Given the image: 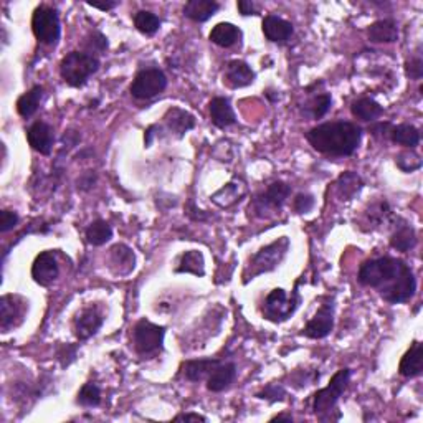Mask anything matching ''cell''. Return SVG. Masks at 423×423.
<instances>
[{"label": "cell", "instance_id": "d6a6232c", "mask_svg": "<svg viewBox=\"0 0 423 423\" xmlns=\"http://www.w3.org/2000/svg\"><path fill=\"white\" fill-rule=\"evenodd\" d=\"M417 245V233L410 225H402L394 232L390 237V247L397 250V252H410L412 248H415Z\"/></svg>", "mask_w": 423, "mask_h": 423}, {"label": "cell", "instance_id": "ffe728a7", "mask_svg": "<svg viewBox=\"0 0 423 423\" xmlns=\"http://www.w3.org/2000/svg\"><path fill=\"white\" fill-rule=\"evenodd\" d=\"M237 379V365L235 362H220L207 377V389L210 392H223Z\"/></svg>", "mask_w": 423, "mask_h": 423}, {"label": "cell", "instance_id": "b9f144b4", "mask_svg": "<svg viewBox=\"0 0 423 423\" xmlns=\"http://www.w3.org/2000/svg\"><path fill=\"white\" fill-rule=\"evenodd\" d=\"M86 46L90 51L108 50V39L101 32H93L86 40Z\"/></svg>", "mask_w": 423, "mask_h": 423}, {"label": "cell", "instance_id": "83f0119b", "mask_svg": "<svg viewBox=\"0 0 423 423\" xmlns=\"http://www.w3.org/2000/svg\"><path fill=\"white\" fill-rule=\"evenodd\" d=\"M44 96H45L44 86L40 85L34 86L32 90L24 93V95L17 99V113L25 119L32 118L34 114L39 111L40 104L44 101Z\"/></svg>", "mask_w": 423, "mask_h": 423}, {"label": "cell", "instance_id": "7a4b0ae2", "mask_svg": "<svg viewBox=\"0 0 423 423\" xmlns=\"http://www.w3.org/2000/svg\"><path fill=\"white\" fill-rule=\"evenodd\" d=\"M306 139L317 153L344 158V156H352L357 151L362 139V129L349 121L322 123L307 131Z\"/></svg>", "mask_w": 423, "mask_h": 423}, {"label": "cell", "instance_id": "836d02e7", "mask_svg": "<svg viewBox=\"0 0 423 423\" xmlns=\"http://www.w3.org/2000/svg\"><path fill=\"white\" fill-rule=\"evenodd\" d=\"M332 104V96L329 93H322V95H317L315 98H311L310 101L305 104V116L311 118V119H321L325 118L329 109H331Z\"/></svg>", "mask_w": 423, "mask_h": 423}, {"label": "cell", "instance_id": "277c9868", "mask_svg": "<svg viewBox=\"0 0 423 423\" xmlns=\"http://www.w3.org/2000/svg\"><path fill=\"white\" fill-rule=\"evenodd\" d=\"M351 369H341L332 375L327 387L316 392L312 400V410L321 420L331 419V412L336 410V405L341 395L346 392L349 382H351Z\"/></svg>", "mask_w": 423, "mask_h": 423}, {"label": "cell", "instance_id": "d4e9b609", "mask_svg": "<svg viewBox=\"0 0 423 423\" xmlns=\"http://www.w3.org/2000/svg\"><path fill=\"white\" fill-rule=\"evenodd\" d=\"M208 39L212 44L222 46V49H230V46L237 45L242 39V30L230 22H220L210 30Z\"/></svg>", "mask_w": 423, "mask_h": 423}, {"label": "cell", "instance_id": "6da1fadb", "mask_svg": "<svg viewBox=\"0 0 423 423\" xmlns=\"http://www.w3.org/2000/svg\"><path fill=\"white\" fill-rule=\"evenodd\" d=\"M357 280L362 286L377 290L380 297L390 305L410 301L417 291V280L410 266L392 257L364 261Z\"/></svg>", "mask_w": 423, "mask_h": 423}, {"label": "cell", "instance_id": "c3c4849f", "mask_svg": "<svg viewBox=\"0 0 423 423\" xmlns=\"http://www.w3.org/2000/svg\"><path fill=\"white\" fill-rule=\"evenodd\" d=\"M88 5L93 9H99L103 12H108V10H113L114 7H118L119 2H106V4H99V2H88Z\"/></svg>", "mask_w": 423, "mask_h": 423}, {"label": "cell", "instance_id": "5b68a950", "mask_svg": "<svg viewBox=\"0 0 423 423\" xmlns=\"http://www.w3.org/2000/svg\"><path fill=\"white\" fill-rule=\"evenodd\" d=\"M290 250V238L281 237L276 242L266 245L260 250L257 255H253L252 261H250L248 268L245 270V283H248L250 280L257 278V276L273 271L280 266L281 261L285 260L286 253Z\"/></svg>", "mask_w": 423, "mask_h": 423}, {"label": "cell", "instance_id": "7c38bea8", "mask_svg": "<svg viewBox=\"0 0 423 423\" xmlns=\"http://www.w3.org/2000/svg\"><path fill=\"white\" fill-rule=\"evenodd\" d=\"M334 329V301L329 300L322 305L315 316L307 321L302 334L310 339H325Z\"/></svg>", "mask_w": 423, "mask_h": 423}, {"label": "cell", "instance_id": "44dd1931", "mask_svg": "<svg viewBox=\"0 0 423 423\" xmlns=\"http://www.w3.org/2000/svg\"><path fill=\"white\" fill-rule=\"evenodd\" d=\"M208 113H210L212 123L220 129H225L237 123V116H235V111L232 104H230L228 98H223V96L213 98L210 104H208Z\"/></svg>", "mask_w": 423, "mask_h": 423}, {"label": "cell", "instance_id": "f546056e", "mask_svg": "<svg viewBox=\"0 0 423 423\" xmlns=\"http://www.w3.org/2000/svg\"><path fill=\"white\" fill-rule=\"evenodd\" d=\"M337 197L341 200H352L354 195L359 194V190L362 189V179L356 174V172L347 170L344 174L339 175L336 182Z\"/></svg>", "mask_w": 423, "mask_h": 423}, {"label": "cell", "instance_id": "2e32d148", "mask_svg": "<svg viewBox=\"0 0 423 423\" xmlns=\"http://www.w3.org/2000/svg\"><path fill=\"white\" fill-rule=\"evenodd\" d=\"M263 34L266 40L273 41V44H285L295 34V27L293 24L278 15H266L263 19Z\"/></svg>", "mask_w": 423, "mask_h": 423}, {"label": "cell", "instance_id": "30bf717a", "mask_svg": "<svg viewBox=\"0 0 423 423\" xmlns=\"http://www.w3.org/2000/svg\"><path fill=\"white\" fill-rule=\"evenodd\" d=\"M167 88V76L159 68H146L134 76L129 91L136 99H153Z\"/></svg>", "mask_w": 423, "mask_h": 423}, {"label": "cell", "instance_id": "1f68e13d", "mask_svg": "<svg viewBox=\"0 0 423 423\" xmlns=\"http://www.w3.org/2000/svg\"><path fill=\"white\" fill-rule=\"evenodd\" d=\"M111 238L113 227L106 220H103V218L91 222L86 228V242L93 245V247H101V245L108 243Z\"/></svg>", "mask_w": 423, "mask_h": 423}, {"label": "cell", "instance_id": "d6986e66", "mask_svg": "<svg viewBox=\"0 0 423 423\" xmlns=\"http://www.w3.org/2000/svg\"><path fill=\"white\" fill-rule=\"evenodd\" d=\"M109 266H111L114 275H129L136 266V257L133 250L123 243L114 245V247L109 250Z\"/></svg>", "mask_w": 423, "mask_h": 423}, {"label": "cell", "instance_id": "e0dca14e", "mask_svg": "<svg viewBox=\"0 0 423 423\" xmlns=\"http://www.w3.org/2000/svg\"><path fill=\"white\" fill-rule=\"evenodd\" d=\"M164 124L169 133L175 134L177 138H182L189 133L190 129L195 128V118L185 109L180 108H169L164 114Z\"/></svg>", "mask_w": 423, "mask_h": 423}, {"label": "cell", "instance_id": "52a82bcc", "mask_svg": "<svg viewBox=\"0 0 423 423\" xmlns=\"http://www.w3.org/2000/svg\"><path fill=\"white\" fill-rule=\"evenodd\" d=\"M165 327L158 326L148 320H141L133 329V344L136 352L143 357L156 356L163 351Z\"/></svg>", "mask_w": 423, "mask_h": 423}, {"label": "cell", "instance_id": "d590c367", "mask_svg": "<svg viewBox=\"0 0 423 423\" xmlns=\"http://www.w3.org/2000/svg\"><path fill=\"white\" fill-rule=\"evenodd\" d=\"M134 27L144 35H154L160 29V19L149 10H139L134 15Z\"/></svg>", "mask_w": 423, "mask_h": 423}, {"label": "cell", "instance_id": "ac0fdd59", "mask_svg": "<svg viewBox=\"0 0 423 423\" xmlns=\"http://www.w3.org/2000/svg\"><path fill=\"white\" fill-rule=\"evenodd\" d=\"M227 85L233 90L237 88L250 86L255 81V71L250 68L248 63L242 60H232L225 66V75H223Z\"/></svg>", "mask_w": 423, "mask_h": 423}, {"label": "cell", "instance_id": "7dc6e473", "mask_svg": "<svg viewBox=\"0 0 423 423\" xmlns=\"http://www.w3.org/2000/svg\"><path fill=\"white\" fill-rule=\"evenodd\" d=\"M175 422H207L205 417L198 415V414H179L177 417H174Z\"/></svg>", "mask_w": 423, "mask_h": 423}, {"label": "cell", "instance_id": "ba28073f", "mask_svg": "<svg viewBox=\"0 0 423 423\" xmlns=\"http://www.w3.org/2000/svg\"><path fill=\"white\" fill-rule=\"evenodd\" d=\"M290 195L291 187L286 182H273L263 192L255 195L250 208H252L258 218H268L283 208Z\"/></svg>", "mask_w": 423, "mask_h": 423}, {"label": "cell", "instance_id": "60d3db41", "mask_svg": "<svg viewBox=\"0 0 423 423\" xmlns=\"http://www.w3.org/2000/svg\"><path fill=\"white\" fill-rule=\"evenodd\" d=\"M293 207L297 213L311 212L312 207H315V197L311 194H297L293 202Z\"/></svg>", "mask_w": 423, "mask_h": 423}, {"label": "cell", "instance_id": "cb8c5ba5", "mask_svg": "<svg viewBox=\"0 0 423 423\" xmlns=\"http://www.w3.org/2000/svg\"><path fill=\"white\" fill-rule=\"evenodd\" d=\"M218 9H220V4L213 2V0H189L184 5V15L197 24H202L212 19L218 12Z\"/></svg>", "mask_w": 423, "mask_h": 423}, {"label": "cell", "instance_id": "7bdbcfd3", "mask_svg": "<svg viewBox=\"0 0 423 423\" xmlns=\"http://www.w3.org/2000/svg\"><path fill=\"white\" fill-rule=\"evenodd\" d=\"M407 75L410 76V80H422L423 76V61L420 56H415L410 61H407L405 65Z\"/></svg>", "mask_w": 423, "mask_h": 423}, {"label": "cell", "instance_id": "8fae6325", "mask_svg": "<svg viewBox=\"0 0 423 423\" xmlns=\"http://www.w3.org/2000/svg\"><path fill=\"white\" fill-rule=\"evenodd\" d=\"M0 310H2V315H0V329H2V332H9L25 320L27 302L19 296L5 295L0 300Z\"/></svg>", "mask_w": 423, "mask_h": 423}, {"label": "cell", "instance_id": "603a6c76", "mask_svg": "<svg viewBox=\"0 0 423 423\" xmlns=\"http://www.w3.org/2000/svg\"><path fill=\"white\" fill-rule=\"evenodd\" d=\"M220 359H197V360H187L182 364V374L190 382H200L207 379L213 369L220 364Z\"/></svg>", "mask_w": 423, "mask_h": 423}, {"label": "cell", "instance_id": "ee69618b", "mask_svg": "<svg viewBox=\"0 0 423 423\" xmlns=\"http://www.w3.org/2000/svg\"><path fill=\"white\" fill-rule=\"evenodd\" d=\"M76 351L78 347L76 346H70V344H65V346H61L58 349V360L61 364V367H68L73 360L76 359Z\"/></svg>", "mask_w": 423, "mask_h": 423}, {"label": "cell", "instance_id": "f6af8a7d", "mask_svg": "<svg viewBox=\"0 0 423 423\" xmlns=\"http://www.w3.org/2000/svg\"><path fill=\"white\" fill-rule=\"evenodd\" d=\"M96 182V175L93 174V172H90V174H85L83 177H80L78 179V189L81 190H90L93 185H95Z\"/></svg>", "mask_w": 423, "mask_h": 423}, {"label": "cell", "instance_id": "ab89813d", "mask_svg": "<svg viewBox=\"0 0 423 423\" xmlns=\"http://www.w3.org/2000/svg\"><path fill=\"white\" fill-rule=\"evenodd\" d=\"M19 220L20 217L17 215V212L2 210V213H0V232L7 233L10 230H14L19 225Z\"/></svg>", "mask_w": 423, "mask_h": 423}, {"label": "cell", "instance_id": "8992f818", "mask_svg": "<svg viewBox=\"0 0 423 423\" xmlns=\"http://www.w3.org/2000/svg\"><path fill=\"white\" fill-rule=\"evenodd\" d=\"M301 305V296L297 288L293 290L291 297L286 295L285 290L276 288L266 296L263 302V316L271 322H285L295 315Z\"/></svg>", "mask_w": 423, "mask_h": 423}, {"label": "cell", "instance_id": "4316f807", "mask_svg": "<svg viewBox=\"0 0 423 423\" xmlns=\"http://www.w3.org/2000/svg\"><path fill=\"white\" fill-rule=\"evenodd\" d=\"M387 138L392 143L414 149L420 143V131L415 126H412V124H399V126L390 124Z\"/></svg>", "mask_w": 423, "mask_h": 423}, {"label": "cell", "instance_id": "9c48e42d", "mask_svg": "<svg viewBox=\"0 0 423 423\" xmlns=\"http://www.w3.org/2000/svg\"><path fill=\"white\" fill-rule=\"evenodd\" d=\"M32 30L35 39L44 45H55L60 40L61 27H60V17L55 9L40 5L35 9L32 17Z\"/></svg>", "mask_w": 423, "mask_h": 423}, {"label": "cell", "instance_id": "bcb514c9", "mask_svg": "<svg viewBox=\"0 0 423 423\" xmlns=\"http://www.w3.org/2000/svg\"><path fill=\"white\" fill-rule=\"evenodd\" d=\"M237 7L243 17H247V15H257V7H255V4L250 2V0H240Z\"/></svg>", "mask_w": 423, "mask_h": 423}, {"label": "cell", "instance_id": "3957f363", "mask_svg": "<svg viewBox=\"0 0 423 423\" xmlns=\"http://www.w3.org/2000/svg\"><path fill=\"white\" fill-rule=\"evenodd\" d=\"M99 70V60L86 51H70L60 63V75L66 85L80 88Z\"/></svg>", "mask_w": 423, "mask_h": 423}, {"label": "cell", "instance_id": "484cf974", "mask_svg": "<svg viewBox=\"0 0 423 423\" xmlns=\"http://www.w3.org/2000/svg\"><path fill=\"white\" fill-rule=\"evenodd\" d=\"M367 35L374 44H394L399 40V27L390 19L377 20L367 29Z\"/></svg>", "mask_w": 423, "mask_h": 423}, {"label": "cell", "instance_id": "8d00e7d4", "mask_svg": "<svg viewBox=\"0 0 423 423\" xmlns=\"http://www.w3.org/2000/svg\"><path fill=\"white\" fill-rule=\"evenodd\" d=\"M76 404L86 409H93L101 404V389L96 382H86L76 395Z\"/></svg>", "mask_w": 423, "mask_h": 423}, {"label": "cell", "instance_id": "5bb4252c", "mask_svg": "<svg viewBox=\"0 0 423 423\" xmlns=\"http://www.w3.org/2000/svg\"><path fill=\"white\" fill-rule=\"evenodd\" d=\"M27 141L30 148L36 151V153H40L41 156H50L55 143L53 129H51L49 123L36 121L27 131Z\"/></svg>", "mask_w": 423, "mask_h": 423}, {"label": "cell", "instance_id": "681fc988", "mask_svg": "<svg viewBox=\"0 0 423 423\" xmlns=\"http://www.w3.org/2000/svg\"><path fill=\"white\" fill-rule=\"evenodd\" d=\"M281 420H285V422H293V417L281 414V415H276V417H273V419H271V422H281Z\"/></svg>", "mask_w": 423, "mask_h": 423}, {"label": "cell", "instance_id": "f35d334b", "mask_svg": "<svg viewBox=\"0 0 423 423\" xmlns=\"http://www.w3.org/2000/svg\"><path fill=\"white\" fill-rule=\"evenodd\" d=\"M257 397H258V399H261V400H268L270 404H275V402L285 400L286 390L283 387H281V385L270 384V385H266V387L263 390L258 392Z\"/></svg>", "mask_w": 423, "mask_h": 423}, {"label": "cell", "instance_id": "74e56055", "mask_svg": "<svg viewBox=\"0 0 423 423\" xmlns=\"http://www.w3.org/2000/svg\"><path fill=\"white\" fill-rule=\"evenodd\" d=\"M395 164L402 172H414L422 167V159L415 151H404L395 158Z\"/></svg>", "mask_w": 423, "mask_h": 423}, {"label": "cell", "instance_id": "e575fe53", "mask_svg": "<svg viewBox=\"0 0 423 423\" xmlns=\"http://www.w3.org/2000/svg\"><path fill=\"white\" fill-rule=\"evenodd\" d=\"M243 195V190H240V185L237 182H228L227 185H223L220 190H217L215 194L212 195V202L217 203L218 207H232L233 203L240 200V197Z\"/></svg>", "mask_w": 423, "mask_h": 423}, {"label": "cell", "instance_id": "f1b7e54d", "mask_svg": "<svg viewBox=\"0 0 423 423\" xmlns=\"http://www.w3.org/2000/svg\"><path fill=\"white\" fill-rule=\"evenodd\" d=\"M351 113L354 118L360 119V121L370 123L382 116L384 106H380V104L372 98H360L352 103Z\"/></svg>", "mask_w": 423, "mask_h": 423}, {"label": "cell", "instance_id": "9a60e30c", "mask_svg": "<svg viewBox=\"0 0 423 423\" xmlns=\"http://www.w3.org/2000/svg\"><path fill=\"white\" fill-rule=\"evenodd\" d=\"M104 317L96 307H86L75 320V336L80 341H88L101 329Z\"/></svg>", "mask_w": 423, "mask_h": 423}, {"label": "cell", "instance_id": "4dcf8cb0", "mask_svg": "<svg viewBox=\"0 0 423 423\" xmlns=\"http://www.w3.org/2000/svg\"><path fill=\"white\" fill-rule=\"evenodd\" d=\"M175 271L177 273H192L195 276L205 275V260H203L202 252H198V250L185 252L180 257L179 266H177Z\"/></svg>", "mask_w": 423, "mask_h": 423}, {"label": "cell", "instance_id": "7402d4cb", "mask_svg": "<svg viewBox=\"0 0 423 423\" xmlns=\"http://www.w3.org/2000/svg\"><path fill=\"white\" fill-rule=\"evenodd\" d=\"M423 370V346L420 341H414L409 351L404 354V357L400 360L399 372L407 379L417 377Z\"/></svg>", "mask_w": 423, "mask_h": 423}, {"label": "cell", "instance_id": "4fadbf2b", "mask_svg": "<svg viewBox=\"0 0 423 423\" xmlns=\"http://www.w3.org/2000/svg\"><path fill=\"white\" fill-rule=\"evenodd\" d=\"M60 275V266L56 263L55 255L51 252H41L32 265V278L36 285H53Z\"/></svg>", "mask_w": 423, "mask_h": 423}]
</instances>
